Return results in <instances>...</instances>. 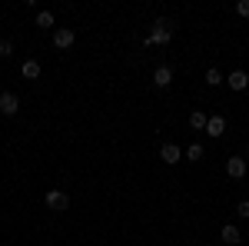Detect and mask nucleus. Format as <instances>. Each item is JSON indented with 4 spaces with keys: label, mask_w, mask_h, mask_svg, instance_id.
Here are the masks:
<instances>
[{
    "label": "nucleus",
    "mask_w": 249,
    "mask_h": 246,
    "mask_svg": "<svg viewBox=\"0 0 249 246\" xmlns=\"http://www.w3.org/2000/svg\"><path fill=\"white\" fill-rule=\"evenodd\" d=\"M170 37H173V27L170 23H166V20L160 17L153 23V34H150V37L143 40V47H156V43H170Z\"/></svg>",
    "instance_id": "obj_1"
},
{
    "label": "nucleus",
    "mask_w": 249,
    "mask_h": 246,
    "mask_svg": "<svg viewBox=\"0 0 249 246\" xmlns=\"http://www.w3.org/2000/svg\"><path fill=\"white\" fill-rule=\"evenodd\" d=\"M43 203H47V209H53V213H63V209L70 207V196H67L63 189H47Z\"/></svg>",
    "instance_id": "obj_2"
},
{
    "label": "nucleus",
    "mask_w": 249,
    "mask_h": 246,
    "mask_svg": "<svg viewBox=\"0 0 249 246\" xmlns=\"http://www.w3.org/2000/svg\"><path fill=\"white\" fill-rule=\"evenodd\" d=\"M73 40H77V34H73L70 27H57V30H53V47H57V50H70Z\"/></svg>",
    "instance_id": "obj_3"
},
{
    "label": "nucleus",
    "mask_w": 249,
    "mask_h": 246,
    "mask_svg": "<svg viewBox=\"0 0 249 246\" xmlns=\"http://www.w3.org/2000/svg\"><path fill=\"white\" fill-rule=\"evenodd\" d=\"M246 170H249L246 156H230V160H226V173H230L232 180H243V176H246Z\"/></svg>",
    "instance_id": "obj_4"
},
{
    "label": "nucleus",
    "mask_w": 249,
    "mask_h": 246,
    "mask_svg": "<svg viewBox=\"0 0 249 246\" xmlns=\"http://www.w3.org/2000/svg\"><path fill=\"white\" fill-rule=\"evenodd\" d=\"M17 110H20V100H17V94L3 90V94H0V114H3V116H14Z\"/></svg>",
    "instance_id": "obj_5"
},
{
    "label": "nucleus",
    "mask_w": 249,
    "mask_h": 246,
    "mask_svg": "<svg viewBox=\"0 0 249 246\" xmlns=\"http://www.w3.org/2000/svg\"><path fill=\"white\" fill-rule=\"evenodd\" d=\"M226 83H230V90H236V94H243L249 87V74L246 70H232L230 76H226Z\"/></svg>",
    "instance_id": "obj_6"
},
{
    "label": "nucleus",
    "mask_w": 249,
    "mask_h": 246,
    "mask_svg": "<svg viewBox=\"0 0 249 246\" xmlns=\"http://www.w3.org/2000/svg\"><path fill=\"white\" fill-rule=\"evenodd\" d=\"M170 83H173V70L166 67V63H163V67H156V70H153V87H160V90H166Z\"/></svg>",
    "instance_id": "obj_7"
},
{
    "label": "nucleus",
    "mask_w": 249,
    "mask_h": 246,
    "mask_svg": "<svg viewBox=\"0 0 249 246\" xmlns=\"http://www.w3.org/2000/svg\"><path fill=\"white\" fill-rule=\"evenodd\" d=\"M219 240L226 246H239L243 243V236H239V229L232 227V223H223V229H219Z\"/></svg>",
    "instance_id": "obj_8"
},
{
    "label": "nucleus",
    "mask_w": 249,
    "mask_h": 246,
    "mask_svg": "<svg viewBox=\"0 0 249 246\" xmlns=\"http://www.w3.org/2000/svg\"><path fill=\"white\" fill-rule=\"evenodd\" d=\"M160 156H163V160H166V163H179V156H183V150H179V147H176V143H163V147H160Z\"/></svg>",
    "instance_id": "obj_9"
},
{
    "label": "nucleus",
    "mask_w": 249,
    "mask_h": 246,
    "mask_svg": "<svg viewBox=\"0 0 249 246\" xmlns=\"http://www.w3.org/2000/svg\"><path fill=\"white\" fill-rule=\"evenodd\" d=\"M223 130H226V120L219 114H213L210 120H206V133H210V136H223Z\"/></svg>",
    "instance_id": "obj_10"
},
{
    "label": "nucleus",
    "mask_w": 249,
    "mask_h": 246,
    "mask_svg": "<svg viewBox=\"0 0 249 246\" xmlns=\"http://www.w3.org/2000/svg\"><path fill=\"white\" fill-rule=\"evenodd\" d=\"M20 74L27 76V80H37V76H40V63H37V60H23Z\"/></svg>",
    "instance_id": "obj_11"
},
{
    "label": "nucleus",
    "mask_w": 249,
    "mask_h": 246,
    "mask_svg": "<svg viewBox=\"0 0 249 246\" xmlns=\"http://www.w3.org/2000/svg\"><path fill=\"white\" fill-rule=\"evenodd\" d=\"M206 120H210V116L203 114V110H193L190 114V127L193 130H206Z\"/></svg>",
    "instance_id": "obj_12"
},
{
    "label": "nucleus",
    "mask_w": 249,
    "mask_h": 246,
    "mask_svg": "<svg viewBox=\"0 0 249 246\" xmlns=\"http://www.w3.org/2000/svg\"><path fill=\"white\" fill-rule=\"evenodd\" d=\"M37 27L40 30H50V27H53V14H50V10H40L37 14Z\"/></svg>",
    "instance_id": "obj_13"
},
{
    "label": "nucleus",
    "mask_w": 249,
    "mask_h": 246,
    "mask_svg": "<svg viewBox=\"0 0 249 246\" xmlns=\"http://www.w3.org/2000/svg\"><path fill=\"white\" fill-rule=\"evenodd\" d=\"M206 83H210V87H219V83H223V74H219L216 67H210V70H206Z\"/></svg>",
    "instance_id": "obj_14"
},
{
    "label": "nucleus",
    "mask_w": 249,
    "mask_h": 246,
    "mask_svg": "<svg viewBox=\"0 0 249 246\" xmlns=\"http://www.w3.org/2000/svg\"><path fill=\"white\" fill-rule=\"evenodd\" d=\"M203 153H206V150H203V143H193L190 150H186V156H190V160H203Z\"/></svg>",
    "instance_id": "obj_15"
},
{
    "label": "nucleus",
    "mask_w": 249,
    "mask_h": 246,
    "mask_svg": "<svg viewBox=\"0 0 249 246\" xmlns=\"http://www.w3.org/2000/svg\"><path fill=\"white\" fill-rule=\"evenodd\" d=\"M236 216H239V220H249V200H239V203H236Z\"/></svg>",
    "instance_id": "obj_16"
},
{
    "label": "nucleus",
    "mask_w": 249,
    "mask_h": 246,
    "mask_svg": "<svg viewBox=\"0 0 249 246\" xmlns=\"http://www.w3.org/2000/svg\"><path fill=\"white\" fill-rule=\"evenodd\" d=\"M10 54H14V43L3 37V40H0V57H10Z\"/></svg>",
    "instance_id": "obj_17"
},
{
    "label": "nucleus",
    "mask_w": 249,
    "mask_h": 246,
    "mask_svg": "<svg viewBox=\"0 0 249 246\" xmlns=\"http://www.w3.org/2000/svg\"><path fill=\"white\" fill-rule=\"evenodd\" d=\"M236 14H239V17H249V0H239V3H236Z\"/></svg>",
    "instance_id": "obj_18"
},
{
    "label": "nucleus",
    "mask_w": 249,
    "mask_h": 246,
    "mask_svg": "<svg viewBox=\"0 0 249 246\" xmlns=\"http://www.w3.org/2000/svg\"><path fill=\"white\" fill-rule=\"evenodd\" d=\"M246 163H249V147H246Z\"/></svg>",
    "instance_id": "obj_19"
}]
</instances>
